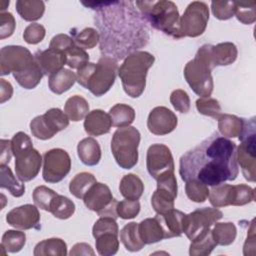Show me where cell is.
<instances>
[{
  "mask_svg": "<svg viewBox=\"0 0 256 256\" xmlns=\"http://www.w3.org/2000/svg\"><path fill=\"white\" fill-rule=\"evenodd\" d=\"M96 10L94 22L100 37V52L117 60L126 58L147 45L149 28L132 1L82 2Z\"/></svg>",
  "mask_w": 256,
  "mask_h": 256,
  "instance_id": "6da1fadb",
  "label": "cell"
},
{
  "mask_svg": "<svg viewBox=\"0 0 256 256\" xmlns=\"http://www.w3.org/2000/svg\"><path fill=\"white\" fill-rule=\"evenodd\" d=\"M236 152L235 142L215 132L181 156V179L196 180L211 187L233 181L239 173Z\"/></svg>",
  "mask_w": 256,
  "mask_h": 256,
  "instance_id": "7a4b0ae2",
  "label": "cell"
},
{
  "mask_svg": "<svg viewBox=\"0 0 256 256\" xmlns=\"http://www.w3.org/2000/svg\"><path fill=\"white\" fill-rule=\"evenodd\" d=\"M118 69V63L115 59L102 56L97 63L88 62L78 69L76 81L93 95L100 97L113 86Z\"/></svg>",
  "mask_w": 256,
  "mask_h": 256,
  "instance_id": "3957f363",
  "label": "cell"
},
{
  "mask_svg": "<svg viewBox=\"0 0 256 256\" xmlns=\"http://www.w3.org/2000/svg\"><path fill=\"white\" fill-rule=\"evenodd\" d=\"M135 5L152 27L176 39L183 37L180 30L179 11L174 2L166 0L136 1Z\"/></svg>",
  "mask_w": 256,
  "mask_h": 256,
  "instance_id": "277c9868",
  "label": "cell"
},
{
  "mask_svg": "<svg viewBox=\"0 0 256 256\" xmlns=\"http://www.w3.org/2000/svg\"><path fill=\"white\" fill-rule=\"evenodd\" d=\"M154 61L155 57L147 51H136L124 59L118 69V75L127 95L132 98L141 96L146 86L148 70Z\"/></svg>",
  "mask_w": 256,
  "mask_h": 256,
  "instance_id": "5b68a950",
  "label": "cell"
},
{
  "mask_svg": "<svg viewBox=\"0 0 256 256\" xmlns=\"http://www.w3.org/2000/svg\"><path fill=\"white\" fill-rule=\"evenodd\" d=\"M12 152L15 156V172L22 182L34 179L41 168L42 156L33 147L32 140L24 132H17L11 139Z\"/></svg>",
  "mask_w": 256,
  "mask_h": 256,
  "instance_id": "8992f818",
  "label": "cell"
},
{
  "mask_svg": "<svg viewBox=\"0 0 256 256\" xmlns=\"http://www.w3.org/2000/svg\"><path fill=\"white\" fill-rule=\"evenodd\" d=\"M212 65L207 45L201 46L194 59L190 60L184 67V77L191 89L201 97H209L213 91Z\"/></svg>",
  "mask_w": 256,
  "mask_h": 256,
  "instance_id": "52a82bcc",
  "label": "cell"
},
{
  "mask_svg": "<svg viewBox=\"0 0 256 256\" xmlns=\"http://www.w3.org/2000/svg\"><path fill=\"white\" fill-rule=\"evenodd\" d=\"M140 132L133 126L118 128L111 140V151L117 164L123 169H131L138 162Z\"/></svg>",
  "mask_w": 256,
  "mask_h": 256,
  "instance_id": "ba28073f",
  "label": "cell"
},
{
  "mask_svg": "<svg viewBox=\"0 0 256 256\" xmlns=\"http://www.w3.org/2000/svg\"><path fill=\"white\" fill-rule=\"evenodd\" d=\"M243 129L239 134L241 144L237 147L236 159L240 165L244 178L249 182L256 180V133H255V117L251 119H244Z\"/></svg>",
  "mask_w": 256,
  "mask_h": 256,
  "instance_id": "9c48e42d",
  "label": "cell"
},
{
  "mask_svg": "<svg viewBox=\"0 0 256 256\" xmlns=\"http://www.w3.org/2000/svg\"><path fill=\"white\" fill-rule=\"evenodd\" d=\"M36 64L34 55L19 45H8L1 48L0 51V74L2 76L12 73L20 74Z\"/></svg>",
  "mask_w": 256,
  "mask_h": 256,
  "instance_id": "30bf717a",
  "label": "cell"
},
{
  "mask_svg": "<svg viewBox=\"0 0 256 256\" xmlns=\"http://www.w3.org/2000/svg\"><path fill=\"white\" fill-rule=\"evenodd\" d=\"M69 125V118L59 108H51L43 115L37 116L30 122V130L34 137L40 140L51 139L56 133Z\"/></svg>",
  "mask_w": 256,
  "mask_h": 256,
  "instance_id": "8fae6325",
  "label": "cell"
},
{
  "mask_svg": "<svg viewBox=\"0 0 256 256\" xmlns=\"http://www.w3.org/2000/svg\"><path fill=\"white\" fill-rule=\"evenodd\" d=\"M85 206L96 212L100 217H111L116 219L118 201L112 196L110 188L104 184L96 182L83 197Z\"/></svg>",
  "mask_w": 256,
  "mask_h": 256,
  "instance_id": "7c38bea8",
  "label": "cell"
},
{
  "mask_svg": "<svg viewBox=\"0 0 256 256\" xmlns=\"http://www.w3.org/2000/svg\"><path fill=\"white\" fill-rule=\"evenodd\" d=\"M223 217V213L217 208H199L186 214L183 233L191 241L196 240L210 231L211 226Z\"/></svg>",
  "mask_w": 256,
  "mask_h": 256,
  "instance_id": "4fadbf2b",
  "label": "cell"
},
{
  "mask_svg": "<svg viewBox=\"0 0 256 256\" xmlns=\"http://www.w3.org/2000/svg\"><path fill=\"white\" fill-rule=\"evenodd\" d=\"M209 20V8L201 1L191 2L180 17V30L183 37H197L206 29Z\"/></svg>",
  "mask_w": 256,
  "mask_h": 256,
  "instance_id": "5bb4252c",
  "label": "cell"
},
{
  "mask_svg": "<svg viewBox=\"0 0 256 256\" xmlns=\"http://www.w3.org/2000/svg\"><path fill=\"white\" fill-rule=\"evenodd\" d=\"M70 169L71 158L65 150L61 148H54L44 153L42 176L45 182H60L67 176Z\"/></svg>",
  "mask_w": 256,
  "mask_h": 256,
  "instance_id": "9a60e30c",
  "label": "cell"
},
{
  "mask_svg": "<svg viewBox=\"0 0 256 256\" xmlns=\"http://www.w3.org/2000/svg\"><path fill=\"white\" fill-rule=\"evenodd\" d=\"M146 166L155 180L167 172L174 171V161L170 149L164 144H152L147 150Z\"/></svg>",
  "mask_w": 256,
  "mask_h": 256,
  "instance_id": "2e32d148",
  "label": "cell"
},
{
  "mask_svg": "<svg viewBox=\"0 0 256 256\" xmlns=\"http://www.w3.org/2000/svg\"><path fill=\"white\" fill-rule=\"evenodd\" d=\"M7 223L17 229H40V213L32 204H25L13 208L6 215Z\"/></svg>",
  "mask_w": 256,
  "mask_h": 256,
  "instance_id": "e0dca14e",
  "label": "cell"
},
{
  "mask_svg": "<svg viewBox=\"0 0 256 256\" xmlns=\"http://www.w3.org/2000/svg\"><path fill=\"white\" fill-rule=\"evenodd\" d=\"M177 123V116L164 106L153 108L147 119L148 130L155 135H166L171 133L176 128Z\"/></svg>",
  "mask_w": 256,
  "mask_h": 256,
  "instance_id": "ac0fdd59",
  "label": "cell"
},
{
  "mask_svg": "<svg viewBox=\"0 0 256 256\" xmlns=\"http://www.w3.org/2000/svg\"><path fill=\"white\" fill-rule=\"evenodd\" d=\"M34 58L42 73L46 76H50L63 69V66L67 61L65 53L51 48L43 51H37L34 54Z\"/></svg>",
  "mask_w": 256,
  "mask_h": 256,
  "instance_id": "d6986e66",
  "label": "cell"
},
{
  "mask_svg": "<svg viewBox=\"0 0 256 256\" xmlns=\"http://www.w3.org/2000/svg\"><path fill=\"white\" fill-rule=\"evenodd\" d=\"M112 126L111 118L108 113L100 109L89 112L84 120V129L90 136H100L110 131Z\"/></svg>",
  "mask_w": 256,
  "mask_h": 256,
  "instance_id": "ffe728a7",
  "label": "cell"
},
{
  "mask_svg": "<svg viewBox=\"0 0 256 256\" xmlns=\"http://www.w3.org/2000/svg\"><path fill=\"white\" fill-rule=\"evenodd\" d=\"M138 231L145 245L153 244L167 238L165 230L157 215L153 218H147L142 220L138 224Z\"/></svg>",
  "mask_w": 256,
  "mask_h": 256,
  "instance_id": "44dd1931",
  "label": "cell"
},
{
  "mask_svg": "<svg viewBox=\"0 0 256 256\" xmlns=\"http://www.w3.org/2000/svg\"><path fill=\"white\" fill-rule=\"evenodd\" d=\"M160 222L165 230L166 237H179L184 230V223L186 214L180 210L172 209L165 214H157Z\"/></svg>",
  "mask_w": 256,
  "mask_h": 256,
  "instance_id": "7402d4cb",
  "label": "cell"
},
{
  "mask_svg": "<svg viewBox=\"0 0 256 256\" xmlns=\"http://www.w3.org/2000/svg\"><path fill=\"white\" fill-rule=\"evenodd\" d=\"M237 54V48L231 42L219 43L210 47V58L214 67L232 64L236 60Z\"/></svg>",
  "mask_w": 256,
  "mask_h": 256,
  "instance_id": "603a6c76",
  "label": "cell"
},
{
  "mask_svg": "<svg viewBox=\"0 0 256 256\" xmlns=\"http://www.w3.org/2000/svg\"><path fill=\"white\" fill-rule=\"evenodd\" d=\"M78 157L87 166H95L101 159V148L99 143L92 137L82 139L77 146Z\"/></svg>",
  "mask_w": 256,
  "mask_h": 256,
  "instance_id": "cb8c5ba5",
  "label": "cell"
},
{
  "mask_svg": "<svg viewBox=\"0 0 256 256\" xmlns=\"http://www.w3.org/2000/svg\"><path fill=\"white\" fill-rule=\"evenodd\" d=\"M76 82V74L69 69H61L58 72L49 76L48 86L50 90L60 95L68 91Z\"/></svg>",
  "mask_w": 256,
  "mask_h": 256,
  "instance_id": "d4e9b609",
  "label": "cell"
},
{
  "mask_svg": "<svg viewBox=\"0 0 256 256\" xmlns=\"http://www.w3.org/2000/svg\"><path fill=\"white\" fill-rule=\"evenodd\" d=\"M119 190L125 199L138 200L144 192V184L136 174L130 173L122 177Z\"/></svg>",
  "mask_w": 256,
  "mask_h": 256,
  "instance_id": "484cf974",
  "label": "cell"
},
{
  "mask_svg": "<svg viewBox=\"0 0 256 256\" xmlns=\"http://www.w3.org/2000/svg\"><path fill=\"white\" fill-rule=\"evenodd\" d=\"M120 241L126 250L130 252L140 251L145 246L139 235L138 223L136 222H130L122 228L120 231Z\"/></svg>",
  "mask_w": 256,
  "mask_h": 256,
  "instance_id": "4316f807",
  "label": "cell"
},
{
  "mask_svg": "<svg viewBox=\"0 0 256 256\" xmlns=\"http://www.w3.org/2000/svg\"><path fill=\"white\" fill-rule=\"evenodd\" d=\"M15 6L18 14L26 21L40 19L45 11L44 2L38 0H18Z\"/></svg>",
  "mask_w": 256,
  "mask_h": 256,
  "instance_id": "83f0119b",
  "label": "cell"
},
{
  "mask_svg": "<svg viewBox=\"0 0 256 256\" xmlns=\"http://www.w3.org/2000/svg\"><path fill=\"white\" fill-rule=\"evenodd\" d=\"M64 112L69 120L77 122L85 118L89 113V104L82 96L74 95L67 99L64 106Z\"/></svg>",
  "mask_w": 256,
  "mask_h": 256,
  "instance_id": "f1b7e54d",
  "label": "cell"
},
{
  "mask_svg": "<svg viewBox=\"0 0 256 256\" xmlns=\"http://www.w3.org/2000/svg\"><path fill=\"white\" fill-rule=\"evenodd\" d=\"M33 254L35 256H65L67 255V245L60 238L45 239L35 246Z\"/></svg>",
  "mask_w": 256,
  "mask_h": 256,
  "instance_id": "f546056e",
  "label": "cell"
},
{
  "mask_svg": "<svg viewBox=\"0 0 256 256\" xmlns=\"http://www.w3.org/2000/svg\"><path fill=\"white\" fill-rule=\"evenodd\" d=\"M243 118L231 114H221L218 118V130L223 137L234 138L239 136L243 129Z\"/></svg>",
  "mask_w": 256,
  "mask_h": 256,
  "instance_id": "4dcf8cb0",
  "label": "cell"
},
{
  "mask_svg": "<svg viewBox=\"0 0 256 256\" xmlns=\"http://www.w3.org/2000/svg\"><path fill=\"white\" fill-rule=\"evenodd\" d=\"M112 125L118 128L130 126L135 119V110L126 104H115L109 110Z\"/></svg>",
  "mask_w": 256,
  "mask_h": 256,
  "instance_id": "1f68e13d",
  "label": "cell"
},
{
  "mask_svg": "<svg viewBox=\"0 0 256 256\" xmlns=\"http://www.w3.org/2000/svg\"><path fill=\"white\" fill-rule=\"evenodd\" d=\"M0 186L7 189L14 197H21L25 193V185L19 181L7 165H0Z\"/></svg>",
  "mask_w": 256,
  "mask_h": 256,
  "instance_id": "d6a6232c",
  "label": "cell"
},
{
  "mask_svg": "<svg viewBox=\"0 0 256 256\" xmlns=\"http://www.w3.org/2000/svg\"><path fill=\"white\" fill-rule=\"evenodd\" d=\"M96 178L89 172H81L74 176L70 181V193L78 199H83L88 190L96 183Z\"/></svg>",
  "mask_w": 256,
  "mask_h": 256,
  "instance_id": "836d02e7",
  "label": "cell"
},
{
  "mask_svg": "<svg viewBox=\"0 0 256 256\" xmlns=\"http://www.w3.org/2000/svg\"><path fill=\"white\" fill-rule=\"evenodd\" d=\"M177 196L170 191L157 187L151 197V205L157 214H165L174 209V201Z\"/></svg>",
  "mask_w": 256,
  "mask_h": 256,
  "instance_id": "e575fe53",
  "label": "cell"
},
{
  "mask_svg": "<svg viewBox=\"0 0 256 256\" xmlns=\"http://www.w3.org/2000/svg\"><path fill=\"white\" fill-rule=\"evenodd\" d=\"M118 234L116 232H105L94 237L96 240V250L99 255L111 256L117 253L119 248Z\"/></svg>",
  "mask_w": 256,
  "mask_h": 256,
  "instance_id": "d590c367",
  "label": "cell"
},
{
  "mask_svg": "<svg viewBox=\"0 0 256 256\" xmlns=\"http://www.w3.org/2000/svg\"><path fill=\"white\" fill-rule=\"evenodd\" d=\"M212 237L217 245L228 246L232 244L236 238V226L232 222L216 223L211 230Z\"/></svg>",
  "mask_w": 256,
  "mask_h": 256,
  "instance_id": "8d00e7d4",
  "label": "cell"
},
{
  "mask_svg": "<svg viewBox=\"0 0 256 256\" xmlns=\"http://www.w3.org/2000/svg\"><path fill=\"white\" fill-rule=\"evenodd\" d=\"M209 201L215 208L229 206L232 203V185L219 184L209 190Z\"/></svg>",
  "mask_w": 256,
  "mask_h": 256,
  "instance_id": "74e56055",
  "label": "cell"
},
{
  "mask_svg": "<svg viewBox=\"0 0 256 256\" xmlns=\"http://www.w3.org/2000/svg\"><path fill=\"white\" fill-rule=\"evenodd\" d=\"M26 243V235L24 232L17 230H7L1 240V249L6 253L19 252Z\"/></svg>",
  "mask_w": 256,
  "mask_h": 256,
  "instance_id": "f35d334b",
  "label": "cell"
},
{
  "mask_svg": "<svg viewBox=\"0 0 256 256\" xmlns=\"http://www.w3.org/2000/svg\"><path fill=\"white\" fill-rule=\"evenodd\" d=\"M49 212L58 219H68L75 212V204L68 197L58 194L52 200Z\"/></svg>",
  "mask_w": 256,
  "mask_h": 256,
  "instance_id": "ab89813d",
  "label": "cell"
},
{
  "mask_svg": "<svg viewBox=\"0 0 256 256\" xmlns=\"http://www.w3.org/2000/svg\"><path fill=\"white\" fill-rule=\"evenodd\" d=\"M216 246L217 244L215 243L210 230L202 237L191 241L189 254L191 256H206L209 255Z\"/></svg>",
  "mask_w": 256,
  "mask_h": 256,
  "instance_id": "60d3db41",
  "label": "cell"
},
{
  "mask_svg": "<svg viewBox=\"0 0 256 256\" xmlns=\"http://www.w3.org/2000/svg\"><path fill=\"white\" fill-rule=\"evenodd\" d=\"M13 76L17 81V83L23 88L33 89L40 83L44 74L42 73L39 65L36 62V64L30 69H28L27 71L20 74H15Z\"/></svg>",
  "mask_w": 256,
  "mask_h": 256,
  "instance_id": "b9f144b4",
  "label": "cell"
},
{
  "mask_svg": "<svg viewBox=\"0 0 256 256\" xmlns=\"http://www.w3.org/2000/svg\"><path fill=\"white\" fill-rule=\"evenodd\" d=\"M237 19L246 25L252 24L256 20V2L255 1H235Z\"/></svg>",
  "mask_w": 256,
  "mask_h": 256,
  "instance_id": "7bdbcfd3",
  "label": "cell"
},
{
  "mask_svg": "<svg viewBox=\"0 0 256 256\" xmlns=\"http://www.w3.org/2000/svg\"><path fill=\"white\" fill-rule=\"evenodd\" d=\"M74 37L73 40L75 42V44L81 48L85 49H92L94 48L99 40V32L91 27L88 28H84L83 30H81L78 33H73Z\"/></svg>",
  "mask_w": 256,
  "mask_h": 256,
  "instance_id": "ee69618b",
  "label": "cell"
},
{
  "mask_svg": "<svg viewBox=\"0 0 256 256\" xmlns=\"http://www.w3.org/2000/svg\"><path fill=\"white\" fill-rule=\"evenodd\" d=\"M255 199V191L246 184L232 185V203L233 206L246 205Z\"/></svg>",
  "mask_w": 256,
  "mask_h": 256,
  "instance_id": "f6af8a7d",
  "label": "cell"
},
{
  "mask_svg": "<svg viewBox=\"0 0 256 256\" xmlns=\"http://www.w3.org/2000/svg\"><path fill=\"white\" fill-rule=\"evenodd\" d=\"M57 195L58 194L54 190H52L44 185H41L34 189L33 201L37 207L49 212L51 202Z\"/></svg>",
  "mask_w": 256,
  "mask_h": 256,
  "instance_id": "bcb514c9",
  "label": "cell"
},
{
  "mask_svg": "<svg viewBox=\"0 0 256 256\" xmlns=\"http://www.w3.org/2000/svg\"><path fill=\"white\" fill-rule=\"evenodd\" d=\"M185 192L187 197L191 201H194L197 203L204 202L209 195L208 186L196 180L186 181Z\"/></svg>",
  "mask_w": 256,
  "mask_h": 256,
  "instance_id": "7dc6e473",
  "label": "cell"
},
{
  "mask_svg": "<svg viewBox=\"0 0 256 256\" xmlns=\"http://www.w3.org/2000/svg\"><path fill=\"white\" fill-rule=\"evenodd\" d=\"M196 108L200 114L218 119L221 114V106L219 102L211 97H201L196 100Z\"/></svg>",
  "mask_w": 256,
  "mask_h": 256,
  "instance_id": "c3c4849f",
  "label": "cell"
},
{
  "mask_svg": "<svg viewBox=\"0 0 256 256\" xmlns=\"http://www.w3.org/2000/svg\"><path fill=\"white\" fill-rule=\"evenodd\" d=\"M66 64L72 69H80L89 62L88 53L76 44L66 52Z\"/></svg>",
  "mask_w": 256,
  "mask_h": 256,
  "instance_id": "681fc988",
  "label": "cell"
},
{
  "mask_svg": "<svg viewBox=\"0 0 256 256\" xmlns=\"http://www.w3.org/2000/svg\"><path fill=\"white\" fill-rule=\"evenodd\" d=\"M211 9L215 18L219 20H227L235 15L236 4L235 1L216 0L211 2Z\"/></svg>",
  "mask_w": 256,
  "mask_h": 256,
  "instance_id": "f907efd6",
  "label": "cell"
},
{
  "mask_svg": "<svg viewBox=\"0 0 256 256\" xmlns=\"http://www.w3.org/2000/svg\"><path fill=\"white\" fill-rule=\"evenodd\" d=\"M117 215L122 219L135 218L140 211V203L138 200L125 199L117 204Z\"/></svg>",
  "mask_w": 256,
  "mask_h": 256,
  "instance_id": "816d5d0a",
  "label": "cell"
},
{
  "mask_svg": "<svg viewBox=\"0 0 256 256\" xmlns=\"http://www.w3.org/2000/svg\"><path fill=\"white\" fill-rule=\"evenodd\" d=\"M170 102L174 109L180 113H187L190 110V98L182 89L174 90L170 95Z\"/></svg>",
  "mask_w": 256,
  "mask_h": 256,
  "instance_id": "f5cc1de1",
  "label": "cell"
},
{
  "mask_svg": "<svg viewBox=\"0 0 256 256\" xmlns=\"http://www.w3.org/2000/svg\"><path fill=\"white\" fill-rule=\"evenodd\" d=\"M45 32V28L41 24L31 23L25 28L23 33V39L28 44H37L44 39Z\"/></svg>",
  "mask_w": 256,
  "mask_h": 256,
  "instance_id": "db71d44e",
  "label": "cell"
},
{
  "mask_svg": "<svg viewBox=\"0 0 256 256\" xmlns=\"http://www.w3.org/2000/svg\"><path fill=\"white\" fill-rule=\"evenodd\" d=\"M105 232H116L119 233L118 224L116 222V219L111 217H100L94 224L92 228V234L93 237H96L97 235Z\"/></svg>",
  "mask_w": 256,
  "mask_h": 256,
  "instance_id": "11a10c76",
  "label": "cell"
},
{
  "mask_svg": "<svg viewBox=\"0 0 256 256\" xmlns=\"http://www.w3.org/2000/svg\"><path fill=\"white\" fill-rule=\"evenodd\" d=\"M16 22L10 12L0 13V39L10 37L15 30Z\"/></svg>",
  "mask_w": 256,
  "mask_h": 256,
  "instance_id": "9f6ffc18",
  "label": "cell"
},
{
  "mask_svg": "<svg viewBox=\"0 0 256 256\" xmlns=\"http://www.w3.org/2000/svg\"><path fill=\"white\" fill-rule=\"evenodd\" d=\"M74 45H75V42L72 37H70L66 34H57L51 39L49 48L63 52L66 54V52Z\"/></svg>",
  "mask_w": 256,
  "mask_h": 256,
  "instance_id": "6f0895ef",
  "label": "cell"
},
{
  "mask_svg": "<svg viewBox=\"0 0 256 256\" xmlns=\"http://www.w3.org/2000/svg\"><path fill=\"white\" fill-rule=\"evenodd\" d=\"M255 253V226H254V220L251 221L250 230L247 234V238L244 244V255H254Z\"/></svg>",
  "mask_w": 256,
  "mask_h": 256,
  "instance_id": "680465c9",
  "label": "cell"
},
{
  "mask_svg": "<svg viewBox=\"0 0 256 256\" xmlns=\"http://www.w3.org/2000/svg\"><path fill=\"white\" fill-rule=\"evenodd\" d=\"M0 143H1L0 165H7V164H9V162L11 160V156L13 154L12 146H11V141L2 139L0 141Z\"/></svg>",
  "mask_w": 256,
  "mask_h": 256,
  "instance_id": "91938a15",
  "label": "cell"
},
{
  "mask_svg": "<svg viewBox=\"0 0 256 256\" xmlns=\"http://www.w3.org/2000/svg\"><path fill=\"white\" fill-rule=\"evenodd\" d=\"M71 256H78V255H95V252L93 251V249L91 248V246L87 243H77L75 244L70 253Z\"/></svg>",
  "mask_w": 256,
  "mask_h": 256,
  "instance_id": "94428289",
  "label": "cell"
},
{
  "mask_svg": "<svg viewBox=\"0 0 256 256\" xmlns=\"http://www.w3.org/2000/svg\"><path fill=\"white\" fill-rule=\"evenodd\" d=\"M13 94V87L10 82L6 81L5 79H0V102L4 103L5 101L9 100Z\"/></svg>",
  "mask_w": 256,
  "mask_h": 256,
  "instance_id": "6125c7cd",
  "label": "cell"
}]
</instances>
